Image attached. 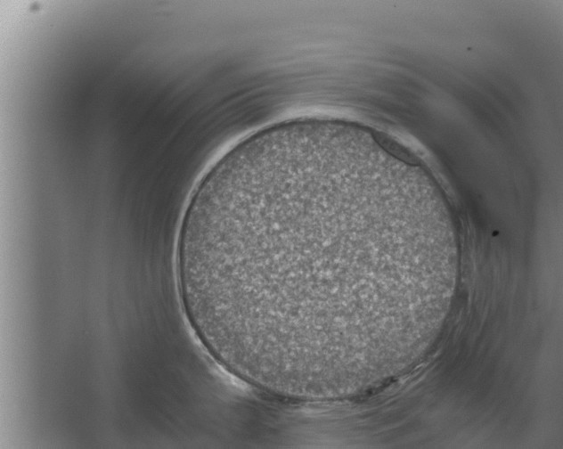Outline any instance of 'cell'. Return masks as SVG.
<instances>
[{
    "label": "cell",
    "instance_id": "1",
    "mask_svg": "<svg viewBox=\"0 0 563 449\" xmlns=\"http://www.w3.org/2000/svg\"><path fill=\"white\" fill-rule=\"evenodd\" d=\"M328 182L308 164L274 165L221 180L204 212L208 311L242 355L277 368L321 365L354 331L351 218L336 212Z\"/></svg>",
    "mask_w": 563,
    "mask_h": 449
},
{
    "label": "cell",
    "instance_id": "2",
    "mask_svg": "<svg viewBox=\"0 0 563 449\" xmlns=\"http://www.w3.org/2000/svg\"><path fill=\"white\" fill-rule=\"evenodd\" d=\"M374 136L381 146H383L390 153L394 154L396 158L410 164L417 163V160L413 155L409 153L405 149L398 145L396 142L390 140L388 136L379 132L374 133Z\"/></svg>",
    "mask_w": 563,
    "mask_h": 449
}]
</instances>
